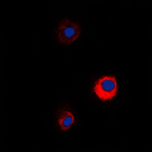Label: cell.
Masks as SVG:
<instances>
[{"label": "cell", "mask_w": 152, "mask_h": 152, "mask_svg": "<svg viewBox=\"0 0 152 152\" xmlns=\"http://www.w3.org/2000/svg\"><path fill=\"white\" fill-rule=\"evenodd\" d=\"M94 92L103 102L113 100L118 93L116 78L108 75L99 78L94 87Z\"/></svg>", "instance_id": "6da1fadb"}, {"label": "cell", "mask_w": 152, "mask_h": 152, "mask_svg": "<svg viewBox=\"0 0 152 152\" xmlns=\"http://www.w3.org/2000/svg\"><path fill=\"white\" fill-rule=\"evenodd\" d=\"M75 123V116L72 113L64 110L59 113L58 117V124L62 131H66L71 128Z\"/></svg>", "instance_id": "3957f363"}, {"label": "cell", "mask_w": 152, "mask_h": 152, "mask_svg": "<svg viewBox=\"0 0 152 152\" xmlns=\"http://www.w3.org/2000/svg\"><path fill=\"white\" fill-rule=\"evenodd\" d=\"M81 33V27L76 22L64 18L57 27V38L59 43L64 45H70L75 42Z\"/></svg>", "instance_id": "7a4b0ae2"}]
</instances>
